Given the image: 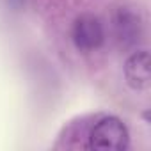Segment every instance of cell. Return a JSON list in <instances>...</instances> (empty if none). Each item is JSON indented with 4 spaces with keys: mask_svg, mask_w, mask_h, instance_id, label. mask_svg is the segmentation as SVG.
I'll use <instances>...</instances> for the list:
<instances>
[{
    "mask_svg": "<svg viewBox=\"0 0 151 151\" xmlns=\"http://www.w3.org/2000/svg\"><path fill=\"white\" fill-rule=\"evenodd\" d=\"M128 142H130L128 128L116 116L101 117L93 126V130L89 133V147L91 149L123 151V149L128 147Z\"/></svg>",
    "mask_w": 151,
    "mask_h": 151,
    "instance_id": "cell-1",
    "label": "cell"
},
{
    "mask_svg": "<svg viewBox=\"0 0 151 151\" xmlns=\"http://www.w3.org/2000/svg\"><path fill=\"white\" fill-rule=\"evenodd\" d=\"M73 43L80 52H93L101 46L105 34L100 20L93 14H82L75 20L71 30Z\"/></svg>",
    "mask_w": 151,
    "mask_h": 151,
    "instance_id": "cell-2",
    "label": "cell"
},
{
    "mask_svg": "<svg viewBox=\"0 0 151 151\" xmlns=\"http://www.w3.org/2000/svg\"><path fill=\"white\" fill-rule=\"evenodd\" d=\"M124 80L133 91H147L151 86L149 53L146 50L133 52L124 62Z\"/></svg>",
    "mask_w": 151,
    "mask_h": 151,
    "instance_id": "cell-3",
    "label": "cell"
},
{
    "mask_svg": "<svg viewBox=\"0 0 151 151\" xmlns=\"http://www.w3.org/2000/svg\"><path fill=\"white\" fill-rule=\"evenodd\" d=\"M114 34L123 48L133 46L140 37V16L132 9H119L114 16Z\"/></svg>",
    "mask_w": 151,
    "mask_h": 151,
    "instance_id": "cell-4",
    "label": "cell"
}]
</instances>
